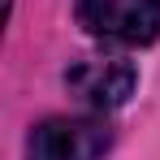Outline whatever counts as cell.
<instances>
[{
  "instance_id": "cell-1",
  "label": "cell",
  "mask_w": 160,
  "mask_h": 160,
  "mask_svg": "<svg viewBox=\"0 0 160 160\" xmlns=\"http://www.w3.org/2000/svg\"><path fill=\"white\" fill-rule=\"evenodd\" d=\"M74 18L87 35L121 48H143L160 39V0H78Z\"/></svg>"
},
{
  "instance_id": "cell-2",
  "label": "cell",
  "mask_w": 160,
  "mask_h": 160,
  "mask_svg": "<svg viewBox=\"0 0 160 160\" xmlns=\"http://www.w3.org/2000/svg\"><path fill=\"white\" fill-rule=\"evenodd\" d=\"M108 147L104 117H43L26 138V160H104Z\"/></svg>"
},
{
  "instance_id": "cell-3",
  "label": "cell",
  "mask_w": 160,
  "mask_h": 160,
  "mask_svg": "<svg viewBox=\"0 0 160 160\" xmlns=\"http://www.w3.org/2000/svg\"><path fill=\"white\" fill-rule=\"evenodd\" d=\"M134 82H138V69H134L126 56H87V61H74L65 69L69 95L82 108H91V112L121 108L134 95Z\"/></svg>"
}]
</instances>
